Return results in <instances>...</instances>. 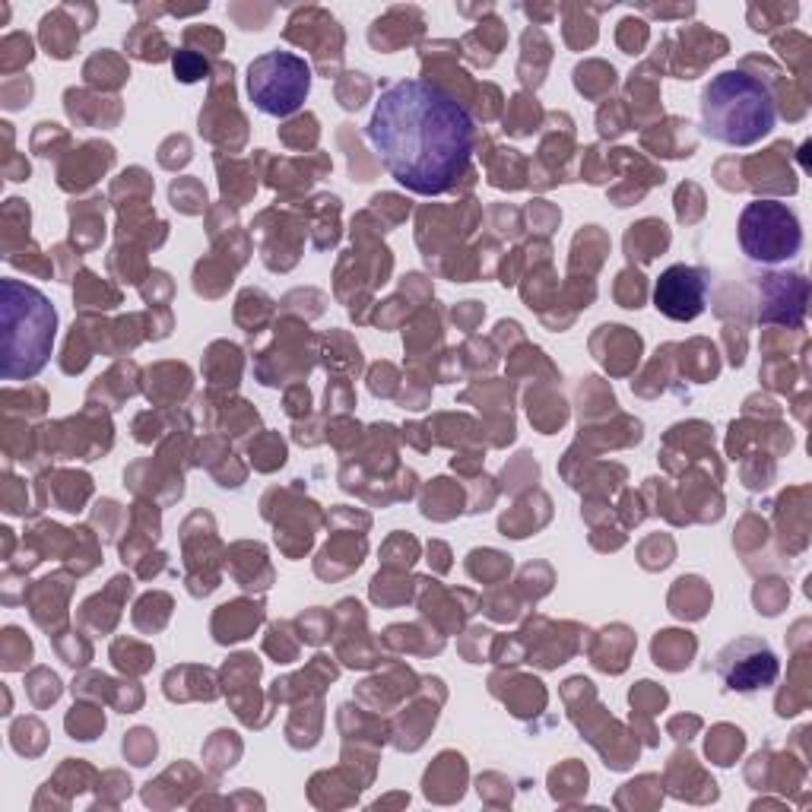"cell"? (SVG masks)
<instances>
[{
	"instance_id": "6",
	"label": "cell",
	"mask_w": 812,
	"mask_h": 812,
	"mask_svg": "<svg viewBox=\"0 0 812 812\" xmlns=\"http://www.w3.org/2000/svg\"><path fill=\"white\" fill-rule=\"evenodd\" d=\"M714 670L733 692H759L778 679V657L759 638H736L714 657Z\"/></svg>"
},
{
	"instance_id": "34",
	"label": "cell",
	"mask_w": 812,
	"mask_h": 812,
	"mask_svg": "<svg viewBox=\"0 0 812 812\" xmlns=\"http://www.w3.org/2000/svg\"><path fill=\"white\" fill-rule=\"evenodd\" d=\"M29 99H32V80L29 77H7L4 80V105L10 108H23V105H29Z\"/></svg>"
},
{
	"instance_id": "9",
	"label": "cell",
	"mask_w": 812,
	"mask_h": 812,
	"mask_svg": "<svg viewBox=\"0 0 812 812\" xmlns=\"http://www.w3.org/2000/svg\"><path fill=\"white\" fill-rule=\"evenodd\" d=\"M264 619V603H251V600H232L226 606H219V613L213 616V635L219 644H232V641H245L254 635V629Z\"/></svg>"
},
{
	"instance_id": "17",
	"label": "cell",
	"mask_w": 812,
	"mask_h": 812,
	"mask_svg": "<svg viewBox=\"0 0 812 812\" xmlns=\"http://www.w3.org/2000/svg\"><path fill=\"white\" fill-rule=\"evenodd\" d=\"M708 600H711V594H708L705 581H701V578H682V581H676L670 606H673V613L682 616V619H701V616H705Z\"/></svg>"
},
{
	"instance_id": "25",
	"label": "cell",
	"mask_w": 812,
	"mask_h": 812,
	"mask_svg": "<svg viewBox=\"0 0 812 812\" xmlns=\"http://www.w3.org/2000/svg\"><path fill=\"white\" fill-rule=\"evenodd\" d=\"M169 197H172V203H175V210L188 213V216L203 213V207H207V191H203L194 178H178V181H172Z\"/></svg>"
},
{
	"instance_id": "23",
	"label": "cell",
	"mask_w": 812,
	"mask_h": 812,
	"mask_svg": "<svg viewBox=\"0 0 812 812\" xmlns=\"http://www.w3.org/2000/svg\"><path fill=\"white\" fill-rule=\"evenodd\" d=\"M112 660L118 663V670H124V673H143V670H150L153 651L143 648V644H137V641L118 638L112 644Z\"/></svg>"
},
{
	"instance_id": "32",
	"label": "cell",
	"mask_w": 812,
	"mask_h": 812,
	"mask_svg": "<svg viewBox=\"0 0 812 812\" xmlns=\"http://www.w3.org/2000/svg\"><path fill=\"white\" fill-rule=\"evenodd\" d=\"M644 292H648V286H644V276L632 270H625L619 276V283H616V299L622 302V308H641L644 302Z\"/></svg>"
},
{
	"instance_id": "13",
	"label": "cell",
	"mask_w": 812,
	"mask_h": 812,
	"mask_svg": "<svg viewBox=\"0 0 812 812\" xmlns=\"http://www.w3.org/2000/svg\"><path fill=\"white\" fill-rule=\"evenodd\" d=\"M64 7L61 10H54V13H48L45 20H42V45L48 48V54L51 58H58V61H67L70 54H73V48H77V42H80V35L86 32L83 26L77 29L73 23H67L64 20Z\"/></svg>"
},
{
	"instance_id": "21",
	"label": "cell",
	"mask_w": 812,
	"mask_h": 812,
	"mask_svg": "<svg viewBox=\"0 0 812 812\" xmlns=\"http://www.w3.org/2000/svg\"><path fill=\"white\" fill-rule=\"evenodd\" d=\"M127 51L137 54L140 61H162L165 54H169V42H165L162 32L140 23V29H134L131 35H127Z\"/></svg>"
},
{
	"instance_id": "29",
	"label": "cell",
	"mask_w": 812,
	"mask_h": 812,
	"mask_svg": "<svg viewBox=\"0 0 812 812\" xmlns=\"http://www.w3.org/2000/svg\"><path fill=\"white\" fill-rule=\"evenodd\" d=\"M58 695H61V679L51 670L39 667L29 676V698L35 701V708H48L51 701H58Z\"/></svg>"
},
{
	"instance_id": "22",
	"label": "cell",
	"mask_w": 812,
	"mask_h": 812,
	"mask_svg": "<svg viewBox=\"0 0 812 812\" xmlns=\"http://www.w3.org/2000/svg\"><path fill=\"white\" fill-rule=\"evenodd\" d=\"M64 724H67V733L73 736V740L89 743V740H96V736L105 730V717H102L99 705H80V708H73L67 714Z\"/></svg>"
},
{
	"instance_id": "5",
	"label": "cell",
	"mask_w": 812,
	"mask_h": 812,
	"mask_svg": "<svg viewBox=\"0 0 812 812\" xmlns=\"http://www.w3.org/2000/svg\"><path fill=\"white\" fill-rule=\"evenodd\" d=\"M740 245L746 257L759 264H781L797 257L803 248L800 219L787 203L755 200L740 216Z\"/></svg>"
},
{
	"instance_id": "28",
	"label": "cell",
	"mask_w": 812,
	"mask_h": 812,
	"mask_svg": "<svg viewBox=\"0 0 812 812\" xmlns=\"http://www.w3.org/2000/svg\"><path fill=\"white\" fill-rule=\"evenodd\" d=\"M172 64H175V80L181 83H197L203 77H210V64L200 58L194 48H181L172 54Z\"/></svg>"
},
{
	"instance_id": "30",
	"label": "cell",
	"mask_w": 812,
	"mask_h": 812,
	"mask_svg": "<svg viewBox=\"0 0 812 812\" xmlns=\"http://www.w3.org/2000/svg\"><path fill=\"white\" fill-rule=\"evenodd\" d=\"M124 755L134 765H150L156 755V736L150 730H134L131 736H124Z\"/></svg>"
},
{
	"instance_id": "33",
	"label": "cell",
	"mask_w": 812,
	"mask_h": 812,
	"mask_svg": "<svg viewBox=\"0 0 812 812\" xmlns=\"http://www.w3.org/2000/svg\"><path fill=\"white\" fill-rule=\"evenodd\" d=\"M4 511L7 514H26V483L16 479L10 470L4 473Z\"/></svg>"
},
{
	"instance_id": "8",
	"label": "cell",
	"mask_w": 812,
	"mask_h": 812,
	"mask_svg": "<svg viewBox=\"0 0 812 812\" xmlns=\"http://www.w3.org/2000/svg\"><path fill=\"white\" fill-rule=\"evenodd\" d=\"M115 162V146L108 143H83L80 150H73L58 172V184L64 191H86L92 188Z\"/></svg>"
},
{
	"instance_id": "4",
	"label": "cell",
	"mask_w": 812,
	"mask_h": 812,
	"mask_svg": "<svg viewBox=\"0 0 812 812\" xmlns=\"http://www.w3.org/2000/svg\"><path fill=\"white\" fill-rule=\"evenodd\" d=\"M311 89V67L292 51H267L248 67V96L257 112L289 118L299 112Z\"/></svg>"
},
{
	"instance_id": "14",
	"label": "cell",
	"mask_w": 812,
	"mask_h": 812,
	"mask_svg": "<svg viewBox=\"0 0 812 812\" xmlns=\"http://www.w3.org/2000/svg\"><path fill=\"white\" fill-rule=\"evenodd\" d=\"M654 663L667 670H682L689 667V660L695 654V638L689 632H660L654 638Z\"/></svg>"
},
{
	"instance_id": "10",
	"label": "cell",
	"mask_w": 812,
	"mask_h": 812,
	"mask_svg": "<svg viewBox=\"0 0 812 812\" xmlns=\"http://www.w3.org/2000/svg\"><path fill=\"white\" fill-rule=\"evenodd\" d=\"M64 581V575H51L45 581H39L32 590H29V609H32V619L48 629V613H51V635L61 632L64 625V616H67V597H70V584L58 587Z\"/></svg>"
},
{
	"instance_id": "2",
	"label": "cell",
	"mask_w": 812,
	"mask_h": 812,
	"mask_svg": "<svg viewBox=\"0 0 812 812\" xmlns=\"http://www.w3.org/2000/svg\"><path fill=\"white\" fill-rule=\"evenodd\" d=\"M778 108L771 89L740 70H724L711 77L701 92V131L727 146H752L774 131Z\"/></svg>"
},
{
	"instance_id": "18",
	"label": "cell",
	"mask_w": 812,
	"mask_h": 812,
	"mask_svg": "<svg viewBox=\"0 0 812 812\" xmlns=\"http://www.w3.org/2000/svg\"><path fill=\"white\" fill-rule=\"evenodd\" d=\"M543 121V108L537 105V99L530 96H514L511 105H508V115H505V131L514 134V137H527L540 127Z\"/></svg>"
},
{
	"instance_id": "3",
	"label": "cell",
	"mask_w": 812,
	"mask_h": 812,
	"mask_svg": "<svg viewBox=\"0 0 812 812\" xmlns=\"http://www.w3.org/2000/svg\"><path fill=\"white\" fill-rule=\"evenodd\" d=\"M0 321H4V381L35 378L48 365L54 334H58V315L39 289L20 280L0 283Z\"/></svg>"
},
{
	"instance_id": "19",
	"label": "cell",
	"mask_w": 812,
	"mask_h": 812,
	"mask_svg": "<svg viewBox=\"0 0 812 812\" xmlns=\"http://www.w3.org/2000/svg\"><path fill=\"white\" fill-rule=\"evenodd\" d=\"M83 77L92 86H121L127 80V67H124L121 58H115V54L99 51V54H92V58H89Z\"/></svg>"
},
{
	"instance_id": "26",
	"label": "cell",
	"mask_w": 812,
	"mask_h": 812,
	"mask_svg": "<svg viewBox=\"0 0 812 812\" xmlns=\"http://www.w3.org/2000/svg\"><path fill=\"white\" fill-rule=\"evenodd\" d=\"M251 460L257 470H276L286 464V445L280 435H261L251 445Z\"/></svg>"
},
{
	"instance_id": "24",
	"label": "cell",
	"mask_w": 812,
	"mask_h": 812,
	"mask_svg": "<svg viewBox=\"0 0 812 812\" xmlns=\"http://www.w3.org/2000/svg\"><path fill=\"white\" fill-rule=\"evenodd\" d=\"M32 61V39L26 32H13L0 45V67H4L7 77H13V70H20Z\"/></svg>"
},
{
	"instance_id": "11",
	"label": "cell",
	"mask_w": 812,
	"mask_h": 812,
	"mask_svg": "<svg viewBox=\"0 0 812 812\" xmlns=\"http://www.w3.org/2000/svg\"><path fill=\"white\" fill-rule=\"evenodd\" d=\"M54 479H58V483L51 486L39 483V508L51 498L61 511H70V514L83 511V502L92 492V479L86 473H54Z\"/></svg>"
},
{
	"instance_id": "15",
	"label": "cell",
	"mask_w": 812,
	"mask_h": 812,
	"mask_svg": "<svg viewBox=\"0 0 812 812\" xmlns=\"http://www.w3.org/2000/svg\"><path fill=\"white\" fill-rule=\"evenodd\" d=\"M102 213H105V200H96V207H86V203H70V219H73V245L86 248V232H89V248H99L102 245V235H105V223H102Z\"/></svg>"
},
{
	"instance_id": "1",
	"label": "cell",
	"mask_w": 812,
	"mask_h": 812,
	"mask_svg": "<svg viewBox=\"0 0 812 812\" xmlns=\"http://www.w3.org/2000/svg\"><path fill=\"white\" fill-rule=\"evenodd\" d=\"M381 165L413 194H445L470 178L476 124L464 102L426 80H400L381 92L368 121Z\"/></svg>"
},
{
	"instance_id": "20",
	"label": "cell",
	"mask_w": 812,
	"mask_h": 812,
	"mask_svg": "<svg viewBox=\"0 0 812 812\" xmlns=\"http://www.w3.org/2000/svg\"><path fill=\"white\" fill-rule=\"evenodd\" d=\"M121 302L118 289H112L108 283H102L96 273H83L77 280V305L80 308H115Z\"/></svg>"
},
{
	"instance_id": "7",
	"label": "cell",
	"mask_w": 812,
	"mask_h": 812,
	"mask_svg": "<svg viewBox=\"0 0 812 812\" xmlns=\"http://www.w3.org/2000/svg\"><path fill=\"white\" fill-rule=\"evenodd\" d=\"M708 302V273L689 267V264H673L670 270L660 273L654 286V305L663 318L670 321H695Z\"/></svg>"
},
{
	"instance_id": "31",
	"label": "cell",
	"mask_w": 812,
	"mask_h": 812,
	"mask_svg": "<svg viewBox=\"0 0 812 812\" xmlns=\"http://www.w3.org/2000/svg\"><path fill=\"white\" fill-rule=\"evenodd\" d=\"M486 565H479L476 559H470V575L473 578H479V581H502L508 571H511V559L508 556H502V552H492V549H486Z\"/></svg>"
},
{
	"instance_id": "12",
	"label": "cell",
	"mask_w": 812,
	"mask_h": 812,
	"mask_svg": "<svg viewBox=\"0 0 812 812\" xmlns=\"http://www.w3.org/2000/svg\"><path fill=\"white\" fill-rule=\"evenodd\" d=\"M670 245V229L660 223V219H644V223L632 226L629 235H625V254L629 261H641L648 264L654 257Z\"/></svg>"
},
{
	"instance_id": "16",
	"label": "cell",
	"mask_w": 812,
	"mask_h": 812,
	"mask_svg": "<svg viewBox=\"0 0 812 812\" xmlns=\"http://www.w3.org/2000/svg\"><path fill=\"white\" fill-rule=\"evenodd\" d=\"M600 644H603V651H594V663H597V667L606 670V673H622L625 663H629L635 638L625 632L622 625H616V629L600 632Z\"/></svg>"
},
{
	"instance_id": "27",
	"label": "cell",
	"mask_w": 812,
	"mask_h": 812,
	"mask_svg": "<svg viewBox=\"0 0 812 812\" xmlns=\"http://www.w3.org/2000/svg\"><path fill=\"white\" fill-rule=\"evenodd\" d=\"M32 660V641L16 629V625H10V629L4 632V670H23L26 663Z\"/></svg>"
}]
</instances>
